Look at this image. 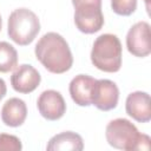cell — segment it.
I'll return each mask as SVG.
<instances>
[{
	"label": "cell",
	"instance_id": "20",
	"mask_svg": "<svg viewBox=\"0 0 151 151\" xmlns=\"http://www.w3.org/2000/svg\"><path fill=\"white\" fill-rule=\"evenodd\" d=\"M1 26H2V21H1V15H0V31H1Z\"/></svg>",
	"mask_w": 151,
	"mask_h": 151
},
{
	"label": "cell",
	"instance_id": "3",
	"mask_svg": "<svg viewBox=\"0 0 151 151\" xmlns=\"http://www.w3.org/2000/svg\"><path fill=\"white\" fill-rule=\"evenodd\" d=\"M91 61L100 71L118 72L122 67V44L119 38L111 33L99 35L92 46Z\"/></svg>",
	"mask_w": 151,
	"mask_h": 151
},
{
	"label": "cell",
	"instance_id": "15",
	"mask_svg": "<svg viewBox=\"0 0 151 151\" xmlns=\"http://www.w3.org/2000/svg\"><path fill=\"white\" fill-rule=\"evenodd\" d=\"M111 7L116 14L127 17L137 9V0H111Z\"/></svg>",
	"mask_w": 151,
	"mask_h": 151
},
{
	"label": "cell",
	"instance_id": "2",
	"mask_svg": "<svg viewBox=\"0 0 151 151\" xmlns=\"http://www.w3.org/2000/svg\"><path fill=\"white\" fill-rule=\"evenodd\" d=\"M105 136L107 143L119 150H150V137L140 133L138 129L125 118H117L106 125Z\"/></svg>",
	"mask_w": 151,
	"mask_h": 151
},
{
	"label": "cell",
	"instance_id": "5",
	"mask_svg": "<svg viewBox=\"0 0 151 151\" xmlns=\"http://www.w3.org/2000/svg\"><path fill=\"white\" fill-rule=\"evenodd\" d=\"M76 27L86 34H92L101 29L104 25V15L101 5L81 4L74 7Z\"/></svg>",
	"mask_w": 151,
	"mask_h": 151
},
{
	"label": "cell",
	"instance_id": "17",
	"mask_svg": "<svg viewBox=\"0 0 151 151\" xmlns=\"http://www.w3.org/2000/svg\"><path fill=\"white\" fill-rule=\"evenodd\" d=\"M73 6H78L81 4H96V5H101V0H72Z\"/></svg>",
	"mask_w": 151,
	"mask_h": 151
},
{
	"label": "cell",
	"instance_id": "18",
	"mask_svg": "<svg viewBox=\"0 0 151 151\" xmlns=\"http://www.w3.org/2000/svg\"><path fill=\"white\" fill-rule=\"evenodd\" d=\"M6 92H7V87H6V83L4 79L0 78V100L6 96Z\"/></svg>",
	"mask_w": 151,
	"mask_h": 151
},
{
	"label": "cell",
	"instance_id": "11",
	"mask_svg": "<svg viewBox=\"0 0 151 151\" xmlns=\"http://www.w3.org/2000/svg\"><path fill=\"white\" fill-rule=\"evenodd\" d=\"M96 80L97 79L87 74H78L71 80L68 91L72 100L77 105L79 106L92 105V93Z\"/></svg>",
	"mask_w": 151,
	"mask_h": 151
},
{
	"label": "cell",
	"instance_id": "19",
	"mask_svg": "<svg viewBox=\"0 0 151 151\" xmlns=\"http://www.w3.org/2000/svg\"><path fill=\"white\" fill-rule=\"evenodd\" d=\"M145 4H146V8H147V12H149V0H144Z\"/></svg>",
	"mask_w": 151,
	"mask_h": 151
},
{
	"label": "cell",
	"instance_id": "10",
	"mask_svg": "<svg viewBox=\"0 0 151 151\" xmlns=\"http://www.w3.org/2000/svg\"><path fill=\"white\" fill-rule=\"evenodd\" d=\"M126 113L139 123H147L151 119V100L146 92L136 91L127 96L125 101Z\"/></svg>",
	"mask_w": 151,
	"mask_h": 151
},
{
	"label": "cell",
	"instance_id": "16",
	"mask_svg": "<svg viewBox=\"0 0 151 151\" xmlns=\"http://www.w3.org/2000/svg\"><path fill=\"white\" fill-rule=\"evenodd\" d=\"M21 142L17 136L0 133V151H20Z\"/></svg>",
	"mask_w": 151,
	"mask_h": 151
},
{
	"label": "cell",
	"instance_id": "8",
	"mask_svg": "<svg viewBox=\"0 0 151 151\" xmlns=\"http://www.w3.org/2000/svg\"><path fill=\"white\" fill-rule=\"evenodd\" d=\"M39 113L47 120H58L66 112V103L60 92L55 90L44 91L37 101Z\"/></svg>",
	"mask_w": 151,
	"mask_h": 151
},
{
	"label": "cell",
	"instance_id": "13",
	"mask_svg": "<svg viewBox=\"0 0 151 151\" xmlns=\"http://www.w3.org/2000/svg\"><path fill=\"white\" fill-rule=\"evenodd\" d=\"M83 149H84L83 138L80 137V134L72 131H65L53 136L47 144L48 151H59V150L81 151Z\"/></svg>",
	"mask_w": 151,
	"mask_h": 151
},
{
	"label": "cell",
	"instance_id": "4",
	"mask_svg": "<svg viewBox=\"0 0 151 151\" xmlns=\"http://www.w3.org/2000/svg\"><path fill=\"white\" fill-rule=\"evenodd\" d=\"M40 31V21L28 8H17L8 17V37L18 45H29Z\"/></svg>",
	"mask_w": 151,
	"mask_h": 151
},
{
	"label": "cell",
	"instance_id": "14",
	"mask_svg": "<svg viewBox=\"0 0 151 151\" xmlns=\"http://www.w3.org/2000/svg\"><path fill=\"white\" fill-rule=\"evenodd\" d=\"M18 65L17 50L6 41H0V72L6 73L14 70Z\"/></svg>",
	"mask_w": 151,
	"mask_h": 151
},
{
	"label": "cell",
	"instance_id": "6",
	"mask_svg": "<svg viewBox=\"0 0 151 151\" xmlns=\"http://www.w3.org/2000/svg\"><path fill=\"white\" fill-rule=\"evenodd\" d=\"M127 51L138 58L147 57L151 53V38L150 25L146 21L136 22L127 32L126 35Z\"/></svg>",
	"mask_w": 151,
	"mask_h": 151
},
{
	"label": "cell",
	"instance_id": "12",
	"mask_svg": "<svg viewBox=\"0 0 151 151\" xmlns=\"http://www.w3.org/2000/svg\"><path fill=\"white\" fill-rule=\"evenodd\" d=\"M27 117V106L20 98H9L1 109V119L5 125L18 127L24 124Z\"/></svg>",
	"mask_w": 151,
	"mask_h": 151
},
{
	"label": "cell",
	"instance_id": "1",
	"mask_svg": "<svg viewBox=\"0 0 151 151\" xmlns=\"http://www.w3.org/2000/svg\"><path fill=\"white\" fill-rule=\"evenodd\" d=\"M34 53L41 65L54 74L65 73L73 65V57L67 41L55 32L44 34L37 42Z\"/></svg>",
	"mask_w": 151,
	"mask_h": 151
},
{
	"label": "cell",
	"instance_id": "9",
	"mask_svg": "<svg viewBox=\"0 0 151 151\" xmlns=\"http://www.w3.org/2000/svg\"><path fill=\"white\" fill-rule=\"evenodd\" d=\"M40 73L28 64H22L15 68L11 76V85L14 91L19 93H31L40 84Z\"/></svg>",
	"mask_w": 151,
	"mask_h": 151
},
{
	"label": "cell",
	"instance_id": "7",
	"mask_svg": "<svg viewBox=\"0 0 151 151\" xmlns=\"http://www.w3.org/2000/svg\"><path fill=\"white\" fill-rule=\"evenodd\" d=\"M118 100L119 88L114 81L109 79L96 80L92 93V105L100 111H110L117 107Z\"/></svg>",
	"mask_w": 151,
	"mask_h": 151
}]
</instances>
